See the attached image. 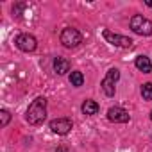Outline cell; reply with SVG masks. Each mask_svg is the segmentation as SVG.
I'll use <instances>...</instances> for the list:
<instances>
[{
    "instance_id": "15",
    "label": "cell",
    "mask_w": 152,
    "mask_h": 152,
    "mask_svg": "<svg viewBox=\"0 0 152 152\" xmlns=\"http://www.w3.org/2000/svg\"><path fill=\"white\" fill-rule=\"evenodd\" d=\"M145 4H147L148 7H152V0H147V2H145Z\"/></svg>"
},
{
    "instance_id": "12",
    "label": "cell",
    "mask_w": 152,
    "mask_h": 152,
    "mask_svg": "<svg viewBox=\"0 0 152 152\" xmlns=\"http://www.w3.org/2000/svg\"><path fill=\"white\" fill-rule=\"evenodd\" d=\"M70 83H72V86H75V88L83 86V83H84V75H83L81 72H72V73H70Z\"/></svg>"
},
{
    "instance_id": "13",
    "label": "cell",
    "mask_w": 152,
    "mask_h": 152,
    "mask_svg": "<svg viewBox=\"0 0 152 152\" xmlns=\"http://www.w3.org/2000/svg\"><path fill=\"white\" fill-rule=\"evenodd\" d=\"M141 95L145 100H152V83H145L141 86Z\"/></svg>"
},
{
    "instance_id": "9",
    "label": "cell",
    "mask_w": 152,
    "mask_h": 152,
    "mask_svg": "<svg viewBox=\"0 0 152 152\" xmlns=\"http://www.w3.org/2000/svg\"><path fill=\"white\" fill-rule=\"evenodd\" d=\"M134 64H136V68H138L140 72H143V73H150V72H152V63H150V59H148L147 56H138Z\"/></svg>"
},
{
    "instance_id": "16",
    "label": "cell",
    "mask_w": 152,
    "mask_h": 152,
    "mask_svg": "<svg viewBox=\"0 0 152 152\" xmlns=\"http://www.w3.org/2000/svg\"><path fill=\"white\" fill-rule=\"evenodd\" d=\"M150 120H152V111H150Z\"/></svg>"
},
{
    "instance_id": "14",
    "label": "cell",
    "mask_w": 152,
    "mask_h": 152,
    "mask_svg": "<svg viewBox=\"0 0 152 152\" xmlns=\"http://www.w3.org/2000/svg\"><path fill=\"white\" fill-rule=\"evenodd\" d=\"M0 118H2V122H0V125H2V127H6L7 124H9V118H11V115L6 111V109H2V111H0Z\"/></svg>"
},
{
    "instance_id": "7",
    "label": "cell",
    "mask_w": 152,
    "mask_h": 152,
    "mask_svg": "<svg viewBox=\"0 0 152 152\" xmlns=\"http://www.w3.org/2000/svg\"><path fill=\"white\" fill-rule=\"evenodd\" d=\"M36 45H38V41L32 34H20L16 38V47L23 52H32L36 48Z\"/></svg>"
},
{
    "instance_id": "2",
    "label": "cell",
    "mask_w": 152,
    "mask_h": 152,
    "mask_svg": "<svg viewBox=\"0 0 152 152\" xmlns=\"http://www.w3.org/2000/svg\"><path fill=\"white\" fill-rule=\"evenodd\" d=\"M61 43L66 47V48H75L83 43V34L77 31V29H72V27H66L63 29L61 32Z\"/></svg>"
},
{
    "instance_id": "4",
    "label": "cell",
    "mask_w": 152,
    "mask_h": 152,
    "mask_svg": "<svg viewBox=\"0 0 152 152\" xmlns=\"http://www.w3.org/2000/svg\"><path fill=\"white\" fill-rule=\"evenodd\" d=\"M118 77H120V72H118L116 68H111V70L107 72V75L104 77V81H102V90H104V93H106L107 97H113V95H115V83L118 81Z\"/></svg>"
},
{
    "instance_id": "5",
    "label": "cell",
    "mask_w": 152,
    "mask_h": 152,
    "mask_svg": "<svg viewBox=\"0 0 152 152\" xmlns=\"http://www.w3.org/2000/svg\"><path fill=\"white\" fill-rule=\"evenodd\" d=\"M104 38H106V41L107 43H111V45H115V47H122V48H129L131 45H132V39L131 38H125V36H120V34H115V32H111V31H104Z\"/></svg>"
},
{
    "instance_id": "6",
    "label": "cell",
    "mask_w": 152,
    "mask_h": 152,
    "mask_svg": "<svg viewBox=\"0 0 152 152\" xmlns=\"http://www.w3.org/2000/svg\"><path fill=\"white\" fill-rule=\"evenodd\" d=\"M72 127H73V124L70 118H56L50 122V129L56 134H68L72 131Z\"/></svg>"
},
{
    "instance_id": "10",
    "label": "cell",
    "mask_w": 152,
    "mask_h": 152,
    "mask_svg": "<svg viewBox=\"0 0 152 152\" xmlns=\"http://www.w3.org/2000/svg\"><path fill=\"white\" fill-rule=\"evenodd\" d=\"M54 70H56L57 75H63V73L70 72V63H68V59H64V57H56V59H54Z\"/></svg>"
},
{
    "instance_id": "11",
    "label": "cell",
    "mask_w": 152,
    "mask_h": 152,
    "mask_svg": "<svg viewBox=\"0 0 152 152\" xmlns=\"http://www.w3.org/2000/svg\"><path fill=\"white\" fill-rule=\"evenodd\" d=\"M97 111H99V104H97L95 100H86V102L83 104V113H84V115L91 116V115H97Z\"/></svg>"
},
{
    "instance_id": "1",
    "label": "cell",
    "mask_w": 152,
    "mask_h": 152,
    "mask_svg": "<svg viewBox=\"0 0 152 152\" xmlns=\"http://www.w3.org/2000/svg\"><path fill=\"white\" fill-rule=\"evenodd\" d=\"M45 116H47V99H45V97H38V99L29 106L25 118H27V122H29L31 125H39V124L45 120Z\"/></svg>"
},
{
    "instance_id": "3",
    "label": "cell",
    "mask_w": 152,
    "mask_h": 152,
    "mask_svg": "<svg viewBox=\"0 0 152 152\" xmlns=\"http://www.w3.org/2000/svg\"><path fill=\"white\" fill-rule=\"evenodd\" d=\"M131 29L140 36H150L152 34V22L141 15H134L131 18Z\"/></svg>"
},
{
    "instance_id": "8",
    "label": "cell",
    "mask_w": 152,
    "mask_h": 152,
    "mask_svg": "<svg viewBox=\"0 0 152 152\" xmlns=\"http://www.w3.org/2000/svg\"><path fill=\"white\" fill-rule=\"evenodd\" d=\"M107 118L111 122H115V124H125V122H129L131 116H129V113L124 107H111L107 111Z\"/></svg>"
}]
</instances>
